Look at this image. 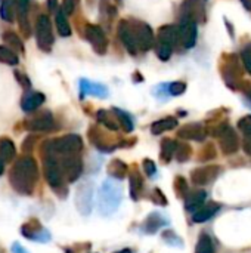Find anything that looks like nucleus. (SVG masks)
<instances>
[{
	"label": "nucleus",
	"instance_id": "5fc2aeb1",
	"mask_svg": "<svg viewBox=\"0 0 251 253\" xmlns=\"http://www.w3.org/2000/svg\"><path fill=\"white\" fill-rule=\"evenodd\" d=\"M3 170H4V166H3V160H0V175L3 173Z\"/></svg>",
	"mask_w": 251,
	"mask_h": 253
},
{
	"label": "nucleus",
	"instance_id": "393cba45",
	"mask_svg": "<svg viewBox=\"0 0 251 253\" xmlns=\"http://www.w3.org/2000/svg\"><path fill=\"white\" fill-rule=\"evenodd\" d=\"M206 199H207V193L203 190L188 193L185 197V209L186 211H197L198 208H201L206 203Z\"/></svg>",
	"mask_w": 251,
	"mask_h": 253
},
{
	"label": "nucleus",
	"instance_id": "f3484780",
	"mask_svg": "<svg viewBox=\"0 0 251 253\" xmlns=\"http://www.w3.org/2000/svg\"><path fill=\"white\" fill-rule=\"evenodd\" d=\"M209 130L201 123H189L178 130V136L188 141H204Z\"/></svg>",
	"mask_w": 251,
	"mask_h": 253
},
{
	"label": "nucleus",
	"instance_id": "423d86ee",
	"mask_svg": "<svg viewBox=\"0 0 251 253\" xmlns=\"http://www.w3.org/2000/svg\"><path fill=\"white\" fill-rule=\"evenodd\" d=\"M93 200H95V185L92 181H84L83 184L78 185L74 196V203L80 215L83 216L90 215L93 209Z\"/></svg>",
	"mask_w": 251,
	"mask_h": 253
},
{
	"label": "nucleus",
	"instance_id": "4d7b16f0",
	"mask_svg": "<svg viewBox=\"0 0 251 253\" xmlns=\"http://www.w3.org/2000/svg\"><path fill=\"white\" fill-rule=\"evenodd\" d=\"M115 1H117V3H120V4L123 3V0H115Z\"/></svg>",
	"mask_w": 251,
	"mask_h": 253
},
{
	"label": "nucleus",
	"instance_id": "e433bc0d",
	"mask_svg": "<svg viewBox=\"0 0 251 253\" xmlns=\"http://www.w3.org/2000/svg\"><path fill=\"white\" fill-rule=\"evenodd\" d=\"M0 18L4 19L6 22H12L13 21V6H12V0H1Z\"/></svg>",
	"mask_w": 251,
	"mask_h": 253
},
{
	"label": "nucleus",
	"instance_id": "5701e85b",
	"mask_svg": "<svg viewBox=\"0 0 251 253\" xmlns=\"http://www.w3.org/2000/svg\"><path fill=\"white\" fill-rule=\"evenodd\" d=\"M44 102V95L41 92H25L21 101V107L25 113H31L41 107Z\"/></svg>",
	"mask_w": 251,
	"mask_h": 253
},
{
	"label": "nucleus",
	"instance_id": "6ab92c4d",
	"mask_svg": "<svg viewBox=\"0 0 251 253\" xmlns=\"http://www.w3.org/2000/svg\"><path fill=\"white\" fill-rule=\"evenodd\" d=\"M220 211V205L216 202H209L206 205H203L201 208H198L194 215H192V221L195 224H203L209 219H212L217 212Z\"/></svg>",
	"mask_w": 251,
	"mask_h": 253
},
{
	"label": "nucleus",
	"instance_id": "c9c22d12",
	"mask_svg": "<svg viewBox=\"0 0 251 253\" xmlns=\"http://www.w3.org/2000/svg\"><path fill=\"white\" fill-rule=\"evenodd\" d=\"M191 154H192V148L188 144H178L176 151H175V156H176L178 162H180V163L188 162L191 159Z\"/></svg>",
	"mask_w": 251,
	"mask_h": 253
},
{
	"label": "nucleus",
	"instance_id": "864d4df0",
	"mask_svg": "<svg viewBox=\"0 0 251 253\" xmlns=\"http://www.w3.org/2000/svg\"><path fill=\"white\" fill-rule=\"evenodd\" d=\"M243 1V4L249 9V10H251V3H250V0H241Z\"/></svg>",
	"mask_w": 251,
	"mask_h": 253
},
{
	"label": "nucleus",
	"instance_id": "49530a36",
	"mask_svg": "<svg viewBox=\"0 0 251 253\" xmlns=\"http://www.w3.org/2000/svg\"><path fill=\"white\" fill-rule=\"evenodd\" d=\"M152 202L155 203V205H158V206H166L167 205V199H166V196L163 194V191L161 190H158V188H155L154 191H152Z\"/></svg>",
	"mask_w": 251,
	"mask_h": 253
},
{
	"label": "nucleus",
	"instance_id": "4c0bfd02",
	"mask_svg": "<svg viewBox=\"0 0 251 253\" xmlns=\"http://www.w3.org/2000/svg\"><path fill=\"white\" fill-rule=\"evenodd\" d=\"M175 191L178 194V197H186V194L189 193V187H188V182L183 176H176L175 179Z\"/></svg>",
	"mask_w": 251,
	"mask_h": 253
},
{
	"label": "nucleus",
	"instance_id": "09e8293b",
	"mask_svg": "<svg viewBox=\"0 0 251 253\" xmlns=\"http://www.w3.org/2000/svg\"><path fill=\"white\" fill-rule=\"evenodd\" d=\"M75 4H77V0H64L62 3V10L67 13V15H71L75 9Z\"/></svg>",
	"mask_w": 251,
	"mask_h": 253
},
{
	"label": "nucleus",
	"instance_id": "a19ab883",
	"mask_svg": "<svg viewBox=\"0 0 251 253\" xmlns=\"http://www.w3.org/2000/svg\"><path fill=\"white\" fill-rule=\"evenodd\" d=\"M167 90H169L170 95L179 96V95H182L186 90V83H183V82H173V83H170L167 86Z\"/></svg>",
	"mask_w": 251,
	"mask_h": 253
},
{
	"label": "nucleus",
	"instance_id": "603ef678",
	"mask_svg": "<svg viewBox=\"0 0 251 253\" xmlns=\"http://www.w3.org/2000/svg\"><path fill=\"white\" fill-rule=\"evenodd\" d=\"M56 4H58V0H47V7L50 10H55L56 9Z\"/></svg>",
	"mask_w": 251,
	"mask_h": 253
},
{
	"label": "nucleus",
	"instance_id": "2eb2a0df",
	"mask_svg": "<svg viewBox=\"0 0 251 253\" xmlns=\"http://www.w3.org/2000/svg\"><path fill=\"white\" fill-rule=\"evenodd\" d=\"M222 172V168L217 165H209L204 168H198L194 169L191 173V181L195 185H207L210 182H213Z\"/></svg>",
	"mask_w": 251,
	"mask_h": 253
},
{
	"label": "nucleus",
	"instance_id": "3c124183",
	"mask_svg": "<svg viewBox=\"0 0 251 253\" xmlns=\"http://www.w3.org/2000/svg\"><path fill=\"white\" fill-rule=\"evenodd\" d=\"M12 253H28V251L24 249L19 243H13L12 245Z\"/></svg>",
	"mask_w": 251,
	"mask_h": 253
},
{
	"label": "nucleus",
	"instance_id": "58836bf2",
	"mask_svg": "<svg viewBox=\"0 0 251 253\" xmlns=\"http://www.w3.org/2000/svg\"><path fill=\"white\" fill-rule=\"evenodd\" d=\"M172 53H173V47L170 44H166V43H161V42L157 43V56L161 61H169Z\"/></svg>",
	"mask_w": 251,
	"mask_h": 253
},
{
	"label": "nucleus",
	"instance_id": "72a5a7b5",
	"mask_svg": "<svg viewBox=\"0 0 251 253\" xmlns=\"http://www.w3.org/2000/svg\"><path fill=\"white\" fill-rule=\"evenodd\" d=\"M56 27H58V31L62 37H70L71 34V27L67 21V13L64 10H58L56 12Z\"/></svg>",
	"mask_w": 251,
	"mask_h": 253
},
{
	"label": "nucleus",
	"instance_id": "ddd939ff",
	"mask_svg": "<svg viewBox=\"0 0 251 253\" xmlns=\"http://www.w3.org/2000/svg\"><path fill=\"white\" fill-rule=\"evenodd\" d=\"M24 127L30 132H47L55 127V120L50 111H43L24 123Z\"/></svg>",
	"mask_w": 251,
	"mask_h": 253
},
{
	"label": "nucleus",
	"instance_id": "6e6552de",
	"mask_svg": "<svg viewBox=\"0 0 251 253\" xmlns=\"http://www.w3.org/2000/svg\"><path fill=\"white\" fill-rule=\"evenodd\" d=\"M129 22H130V27H132V31H133L139 52H146L151 47H154L155 36H154V31L151 30V27L145 22L135 21V19H132Z\"/></svg>",
	"mask_w": 251,
	"mask_h": 253
},
{
	"label": "nucleus",
	"instance_id": "13d9d810",
	"mask_svg": "<svg viewBox=\"0 0 251 253\" xmlns=\"http://www.w3.org/2000/svg\"><path fill=\"white\" fill-rule=\"evenodd\" d=\"M87 1H89V3H92V1H93V0H87Z\"/></svg>",
	"mask_w": 251,
	"mask_h": 253
},
{
	"label": "nucleus",
	"instance_id": "8fccbe9b",
	"mask_svg": "<svg viewBox=\"0 0 251 253\" xmlns=\"http://www.w3.org/2000/svg\"><path fill=\"white\" fill-rule=\"evenodd\" d=\"M243 148L249 156H251V136H246V139L243 142Z\"/></svg>",
	"mask_w": 251,
	"mask_h": 253
},
{
	"label": "nucleus",
	"instance_id": "f8f14e48",
	"mask_svg": "<svg viewBox=\"0 0 251 253\" xmlns=\"http://www.w3.org/2000/svg\"><path fill=\"white\" fill-rule=\"evenodd\" d=\"M21 234L33 242H40V243H46L50 240V234L49 231L37 221V219H30L28 222H25L21 227Z\"/></svg>",
	"mask_w": 251,
	"mask_h": 253
},
{
	"label": "nucleus",
	"instance_id": "9b49d317",
	"mask_svg": "<svg viewBox=\"0 0 251 253\" xmlns=\"http://www.w3.org/2000/svg\"><path fill=\"white\" fill-rule=\"evenodd\" d=\"M84 37L92 44V47H93V50L96 53H99V55H105L107 53L108 40H107V36H105L104 30L99 25L87 24L84 27Z\"/></svg>",
	"mask_w": 251,
	"mask_h": 253
},
{
	"label": "nucleus",
	"instance_id": "ea45409f",
	"mask_svg": "<svg viewBox=\"0 0 251 253\" xmlns=\"http://www.w3.org/2000/svg\"><path fill=\"white\" fill-rule=\"evenodd\" d=\"M216 156H217V151H216L215 145H213V144H207V145L201 150V153H200V160H201V162H209V160L216 159Z\"/></svg>",
	"mask_w": 251,
	"mask_h": 253
},
{
	"label": "nucleus",
	"instance_id": "6e6d98bb",
	"mask_svg": "<svg viewBox=\"0 0 251 253\" xmlns=\"http://www.w3.org/2000/svg\"><path fill=\"white\" fill-rule=\"evenodd\" d=\"M247 95H249V98H250V99H251V87H250V89H249V90H247Z\"/></svg>",
	"mask_w": 251,
	"mask_h": 253
},
{
	"label": "nucleus",
	"instance_id": "39448f33",
	"mask_svg": "<svg viewBox=\"0 0 251 253\" xmlns=\"http://www.w3.org/2000/svg\"><path fill=\"white\" fill-rule=\"evenodd\" d=\"M43 170H44V178L47 184L50 185V188L56 191L58 194L61 193L65 194V190H62L65 185V178L62 175L59 160L56 159L55 154L49 151H43Z\"/></svg>",
	"mask_w": 251,
	"mask_h": 253
},
{
	"label": "nucleus",
	"instance_id": "aec40b11",
	"mask_svg": "<svg viewBox=\"0 0 251 253\" xmlns=\"http://www.w3.org/2000/svg\"><path fill=\"white\" fill-rule=\"evenodd\" d=\"M157 39H158V42L170 44L172 47H175L179 43V28H178V25L167 24V25L160 27Z\"/></svg>",
	"mask_w": 251,
	"mask_h": 253
},
{
	"label": "nucleus",
	"instance_id": "c85d7f7f",
	"mask_svg": "<svg viewBox=\"0 0 251 253\" xmlns=\"http://www.w3.org/2000/svg\"><path fill=\"white\" fill-rule=\"evenodd\" d=\"M15 144L9 138H0V160L12 162L15 159Z\"/></svg>",
	"mask_w": 251,
	"mask_h": 253
},
{
	"label": "nucleus",
	"instance_id": "c03bdc74",
	"mask_svg": "<svg viewBox=\"0 0 251 253\" xmlns=\"http://www.w3.org/2000/svg\"><path fill=\"white\" fill-rule=\"evenodd\" d=\"M163 239L170 245V246H182V239L178 237L172 230H166L163 233Z\"/></svg>",
	"mask_w": 251,
	"mask_h": 253
},
{
	"label": "nucleus",
	"instance_id": "bb28decb",
	"mask_svg": "<svg viewBox=\"0 0 251 253\" xmlns=\"http://www.w3.org/2000/svg\"><path fill=\"white\" fill-rule=\"evenodd\" d=\"M178 126V119L175 117H164V119H160L157 122L152 123L151 126V132L152 135H161L167 130H172Z\"/></svg>",
	"mask_w": 251,
	"mask_h": 253
},
{
	"label": "nucleus",
	"instance_id": "f257e3e1",
	"mask_svg": "<svg viewBox=\"0 0 251 253\" xmlns=\"http://www.w3.org/2000/svg\"><path fill=\"white\" fill-rule=\"evenodd\" d=\"M9 181L16 193L22 196H31L38 181L37 162L30 156H24L18 159L10 169Z\"/></svg>",
	"mask_w": 251,
	"mask_h": 253
},
{
	"label": "nucleus",
	"instance_id": "7c9ffc66",
	"mask_svg": "<svg viewBox=\"0 0 251 253\" xmlns=\"http://www.w3.org/2000/svg\"><path fill=\"white\" fill-rule=\"evenodd\" d=\"M176 147H178V142L173 141V139H163L161 142V151H160V159L163 163H169L172 160V157L175 156V151H176Z\"/></svg>",
	"mask_w": 251,
	"mask_h": 253
},
{
	"label": "nucleus",
	"instance_id": "f03ea898",
	"mask_svg": "<svg viewBox=\"0 0 251 253\" xmlns=\"http://www.w3.org/2000/svg\"><path fill=\"white\" fill-rule=\"evenodd\" d=\"M123 200V188L121 184L117 179H105L98 191V200H96V208L101 216H111L114 215L120 203Z\"/></svg>",
	"mask_w": 251,
	"mask_h": 253
},
{
	"label": "nucleus",
	"instance_id": "4468645a",
	"mask_svg": "<svg viewBox=\"0 0 251 253\" xmlns=\"http://www.w3.org/2000/svg\"><path fill=\"white\" fill-rule=\"evenodd\" d=\"M217 138H219L220 151H222L225 156L235 154V153L240 150V138H238L237 132H235L229 125L223 129V132H222Z\"/></svg>",
	"mask_w": 251,
	"mask_h": 253
},
{
	"label": "nucleus",
	"instance_id": "37998d69",
	"mask_svg": "<svg viewBox=\"0 0 251 253\" xmlns=\"http://www.w3.org/2000/svg\"><path fill=\"white\" fill-rule=\"evenodd\" d=\"M238 129L244 136H251V116H244L238 120Z\"/></svg>",
	"mask_w": 251,
	"mask_h": 253
},
{
	"label": "nucleus",
	"instance_id": "dca6fc26",
	"mask_svg": "<svg viewBox=\"0 0 251 253\" xmlns=\"http://www.w3.org/2000/svg\"><path fill=\"white\" fill-rule=\"evenodd\" d=\"M118 37L123 43V46L127 49L129 53L132 55H136L139 52L138 49V44H136V40H135V36H133V31H132V27H130V22L123 19L120 21L118 24Z\"/></svg>",
	"mask_w": 251,
	"mask_h": 253
},
{
	"label": "nucleus",
	"instance_id": "cd10ccee",
	"mask_svg": "<svg viewBox=\"0 0 251 253\" xmlns=\"http://www.w3.org/2000/svg\"><path fill=\"white\" fill-rule=\"evenodd\" d=\"M127 172H129L127 165H126L124 162L118 160V159L112 160V162L108 165V173H109V176H111L112 179L121 181V179L127 175Z\"/></svg>",
	"mask_w": 251,
	"mask_h": 253
},
{
	"label": "nucleus",
	"instance_id": "de8ad7c7",
	"mask_svg": "<svg viewBox=\"0 0 251 253\" xmlns=\"http://www.w3.org/2000/svg\"><path fill=\"white\" fill-rule=\"evenodd\" d=\"M15 77H16V80L19 82V84H21L22 87H25V89H30V87H31L30 79H28L25 74H22L21 71H15Z\"/></svg>",
	"mask_w": 251,
	"mask_h": 253
},
{
	"label": "nucleus",
	"instance_id": "2f4dec72",
	"mask_svg": "<svg viewBox=\"0 0 251 253\" xmlns=\"http://www.w3.org/2000/svg\"><path fill=\"white\" fill-rule=\"evenodd\" d=\"M3 40H4V43L9 47H12V50L18 52V53H24V50H25L24 49V43H22V40L13 31H6L3 34Z\"/></svg>",
	"mask_w": 251,
	"mask_h": 253
},
{
	"label": "nucleus",
	"instance_id": "412c9836",
	"mask_svg": "<svg viewBox=\"0 0 251 253\" xmlns=\"http://www.w3.org/2000/svg\"><path fill=\"white\" fill-rule=\"evenodd\" d=\"M87 95H93V96H99V98H105L108 95V89L101 84V83H93L87 79H81L80 80V96H87Z\"/></svg>",
	"mask_w": 251,
	"mask_h": 253
},
{
	"label": "nucleus",
	"instance_id": "a878e982",
	"mask_svg": "<svg viewBox=\"0 0 251 253\" xmlns=\"http://www.w3.org/2000/svg\"><path fill=\"white\" fill-rule=\"evenodd\" d=\"M96 119L99 123H102L107 129L109 130H118L120 129V125H118V120L114 114V111H107V110H99L98 114H96Z\"/></svg>",
	"mask_w": 251,
	"mask_h": 253
},
{
	"label": "nucleus",
	"instance_id": "7ed1b4c3",
	"mask_svg": "<svg viewBox=\"0 0 251 253\" xmlns=\"http://www.w3.org/2000/svg\"><path fill=\"white\" fill-rule=\"evenodd\" d=\"M220 73L228 87H231L232 90H238V89L244 90V86L247 83L243 79L244 68L241 67V59L235 53H225L222 56Z\"/></svg>",
	"mask_w": 251,
	"mask_h": 253
},
{
	"label": "nucleus",
	"instance_id": "4be33fe9",
	"mask_svg": "<svg viewBox=\"0 0 251 253\" xmlns=\"http://www.w3.org/2000/svg\"><path fill=\"white\" fill-rule=\"evenodd\" d=\"M167 222H169V221H167L163 215H160L158 212H152V213H149V215L146 216V219L142 222V231L146 233V234H154V233H157L160 228L166 227Z\"/></svg>",
	"mask_w": 251,
	"mask_h": 253
},
{
	"label": "nucleus",
	"instance_id": "0eeeda50",
	"mask_svg": "<svg viewBox=\"0 0 251 253\" xmlns=\"http://www.w3.org/2000/svg\"><path fill=\"white\" fill-rule=\"evenodd\" d=\"M52 24L47 15H40L36 21V42L43 52H50L53 46Z\"/></svg>",
	"mask_w": 251,
	"mask_h": 253
},
{
	"label": "nucleus",
	"instance_id": "b1692460",
	"mask_svg": "<svg viewBox=\"0 0 251 253\" xmlns=\"http://www.w3.org/2000/svg\"><path fill=\"white\" fill-rule=\"evenodd\" d=\"M129 179H130V197L135 202H138L142 196V191H143V178L138 169H133L130 172Z\"/></svg>",
	"mask_w": 251,
	"mask_h": 253
},
{
	"label": "nucleus",
	"instance_id": "c756f323",
	"mask_svg": "<svg viewBox=\"0 0 251 253\" xmlns=\"http://www.w3.org/2000/svg\"><path fill=\"white\" fill-rule=\"evenodd\" d=\"M112 111H114V114H115V117H117V120H118V125L121 126V129L124 130V132H132L133 129H135V123H133V117L129 114V113H126V111H123V110H118V108H112Z\"/></svg>",
	"mask_w": 251,
	"mask_h": 253
},
{
	"label": "nucleus",
	"instance_id": "1a4fd4ad",
	"mask_svg": "<svg viewBox=\"0 0 251 253\" xmlns=\"http://www.w3.org/2000/svg\"><path fill=\"white\" fill-rule=\"evenodd\" d=\"M179 28V43L185 49H192L197 42V21L188 16L180 18V24L178 25Z\"/></svg>",
	"mask_w": 251,
	"mask_h": 253
},
{
	"label": "nucleus",
	"instance_id": "79ce46f5",
	"mask_svg": "<svg viewBox=\"0 0 251 253\" xmlns=\"http://www.w3.org/2000/svg\"><path fill=\"white\" fill-rule=\"evenodd\" d=\"M241 62L244 64V68L251 74V43L243 47V50H241Z\"/></svg>",
	"mask_w": 251,
	"mask_h": 253
},
{
	"label": "nucleus",
	"instance_id": "f704fd0d",
	"mask_svg": "<svg viewBox=\"0 0 251 253\" xmlns=\"http://www.w3.org/2000/svg\"><path fill=\"white\" fill-rule=\"evenodd\" d=\"M0 62L7 65H18L19 59L15 50H12L7 46H0Z\"/></svg>",
	"mask_w": 251,
	"mask_h": 253
},
{
	"label": "nucleus",
	"instance_id": "20e7f679",
	"mask_svg": "<svg viewBox=\"0 0 251 253\" xmlns=\"http://www.w3.org/2000/svg\"><path fill=\"white\" fill-rule=\"evenodd\" d=\"M83 150V139L78 135H65L53 141H47L43 145V151H49L55 156H75Z\"/></svg>",
	"mask_w": 251,
	"mask_h": 253
},
{
	"label": "nucleus",
	"instance_id": "a211bd4d",
	"mask_svg": "<svg viewBox=\"0 0 251 253\" xmlns=\"http://www.w3.org/2000/svg\"><path fill=\"white\" fill-rule=\"evenodd\" d=\"M15 4L16 19L19 22V28L25 37L30 36V22H28V10H30V0H12Z\"/></svg>",
	"mask_w": 251,
	"mask_h": 253
},
{
	"label": "nucleus",
	"instance_id": "a18cd8bd",
	"mask_svg": "<svg viewBox=\"0 0 251 253\" xmlns=\"http://www.w3.org/2000/svg\"><path fill=\"white\" fill-rule=\"evenodd\" d=\"M143 172L149 176V178H154L157 175V166L152 160L149 159H145L143 160Z\"/></svg>",
	"mask_w": 251,
	"mask_h": 253
},
{
	"label": "nucleus",
	"instance_id": "9d476101",
	"mask_svg": "<svg viewBox=\"0 0 251 253\" xmlns=\"http://www.w3.org/2000/svg\"><path fill=\"white\" fill-rule=\"evenodd\" d=\"M62 175L65 178V182H75L81 173H83V162L78 154L75 156H64L59 162Z\"/></svg>",
	"mask_w": 251,
	"mask_h": 253
},
{
	"label": "nucleus",
	"instance_id": "473e14b6",
	"mask_svg": "<svg viewBox=\"0 0 251 253\" xmlns=\"http://www.w3.org/2000/svg\"><path fill=\"white\" fill-rule=\"evenodd\" d=\"M215 243H213V239L203 233L198 239V243H197V248H195V253H215Z\"/></svg>",
	"mask_w": 251,
	"mask_h": 253
}]
</instances>
